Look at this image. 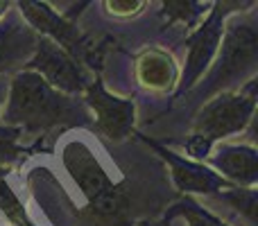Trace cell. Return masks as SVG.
Here are the masks:
<instances>
[{
	"mask_svg": "<svg viewBox=\"0 0 258 226\" xmlns=\"http://www.w3.org/2000/svg\"><path fill=\"white\" fill-rule=\"evenodd\" d=\"M5 124L18 131H48L89 122L91 113L82 102L45 84L36 72L21 70L9 82L5 100Z\"/></svg>",
	"mask_w": 258,
	"mask_h": 226,
	"instance_id": "cell-1",
	"label": "cell"
},
{
	"mask_svg": "<svg viewBox=\"0 0 258 226\" xmlns=\"http://www.w3.org/2000/svg\"><path fill=\"white\" fill-rule=\"evenodd\" d=\"M61 163L86 199V208L100 222L120 224L129 213V199L111 181L104 165L84 140H68L61 149Z\"/></svg>",
	"mask_w": 258,
	"mask_h": 226,
	"instance_id": "cell-2",
	"label": "cell"
},
{
	"mask_svg": "<svg viewBox=\"0 0 258 226\" xmlns=\"http://www.w3.org/2000/svg\"><path fill=\"white\" fill-rule=\"evenodd\" d=\"M256 109V80L245 82L240 91H224L200 109L195 118V131L186 142L190 161L206 159L213 145L222 138L240 133L251 122Z\"/></svg>",
	"mask_w": 258,
	"mask_h": 226,
	"instance_id": "cell-3",
	"label": "cell"
},
{
	"mask_svg": "<svg viewBox=\"0 0 258 226\" xmlns=\"http://www.w3.org/2000/svg\"><path fill=\"white\" fill-rule=\"evenodd\" d=\"M222 50L215 66L202 84V95H220L231 84L254 80L258 63V30L254 18H231L224 21Z\"/></svg>",
	"mask_w": 258,
	"mask_h": 226,
	"instance_id": "cell-4",
	"label": "cell"
},
{
	"mask_svg": "<svg viewBox=\"0 0 258 226\" xmlns=\"http://www.w3.org/2000/svg\"><path fill=\"white\" fill-rule=\"evenodd\" d=\"M25 70L36 72L45 84H50L54 91L63 95H71V98L73 95H84L86 86L91 84L80 61L48 39L36 41L34 54L25 63Z\"/></svg>",
	"mask_w": 258,
	"mask_h": 226,
	"instance_id": "cell-5",
	"label": "cell"
},
{
	"mask_svg": "<svg viewBox=\"0 0 258 226\" xmlns=\"http://www.w3.org/2000/svg\"><path fill=\"white\" fill-rule=\"evenodd\" d=\"M224 7H227V3L215 5V9H211L209 18L188 36L186 66H183V72L179 75V84H177L179 93L190 91L200 82V77L209 70L211 63H213L215 54H218V45L224 34V16H227Z\"/></svg>",
	"mask_w": 258,
	"mask_h": 226,
	"instance_id": "cell-6",
	"label": "cell"
},
{
	"mask_svg": "<svg viewBox=\"0 0 258 226\" xmlns=\"http://www.w3.org/2000/svg\"><path fill=\"white\" fill-rule=\"evenodd\" d=\"M84 107H89V113L95 115V129L104 138L118 142L132 133L136 120V104L132 100L111 95L100 80H93L86 86Z\"/></svg>",
	"mask_w": 258,
	"mask_h": 226,
	"instance_id": "cell-7",
	"label": "cell"
},
{
	"mask_svg": "<svg viewBox=\"0 0 258 226\" xmlns=\"http://www.w3.org/2000/svg\"><path fill=\"white\" fill-rule=\"evenodd\" d=\"M21 16H25V21L30 23L32 32H41L43 39L57 43L61 50H66L73 59H82L89 50L84 34L77 30L75 23H71L66 16H59L54 9H50L48 3H18Z\"/></svg>",
	"mask_w": 258,
	"mask_h": 226,
	"instance_id": "cell-8",
	"label": "cell"
},
{
	"mask_svg": "<svg viewBox=\"0 0 258 226\" xmlns=\"http://www.w3.org/2000/svg\"><path fill=\"white\" fill-rule=\"evenodd\" d=\"M156 152L163 156V161L170 165V172H172V181L177 186L179 192H186V195H213V192H222L227 190V183L213 172L206 165L195 163L190 159H181L174 152H168L163 147H159L156 142H152Z\"/></svg>",
	"mask_w": 258,
	"mask_h": 226,
	"instance_id": "cell-9",
	"label": "cell"
},
{
	"mask_svg": "<svg viewBox=\"0 0 258 226\" xmlns=\"http://www.w3.org/2000/svg\"><path fill=\"white\" fill-rule=\"evenodd\" d=\"M136 80L152 93H168L179 84V66L172 54L161 48H145L136 57Z\"/></svg>",
	"mask_w": 258,
	"mask_h": 226,
	"instance_id": "cell-10",
	"label": "cell"
},
{
	"mask_svg": "<svg viewBox=\"0 0 258 226\" xmlns=\"http://www.w3.org/2000/svg\"><path fill=\"white\" fill-rule=\"evenodd\" d=\"M211 165L222 181L229 179L242 188H254L258 179V154L251 145H222L211 156Z\"/></svg>",
	"mask_w": 258,
	"mask_h": 226,
	"instance_id": "cell-11",
	"label": "cell"
},
{
	"mask_svg": "<svg viewBox=\"0 0 258 226\" xmlns=\"http://www.w3.org/2000/svg\"><path fill=\"white\" fill-rule=\"evenodd\" d=\"M36 34L18 18V14H5L0 21V70L12 66H25L36 48Z\"/></svg>",
	"mask_w": 258,
	"mask_h": 226,
	"instance_id": "cell-12",
	"label": "cell"
},
{
	"mask_svg": "<svg viewBox=\"0 0 258 226\" xmlns=\"http://www.w3.org/2000/svg\"><path fill=\"white\" fill-rule=\"evenodd\" d=\"M0 213L16 226H32V222L27 219L23 201L18 199V195L12 190V186H9L5 168H0Z\"/></svg>",
	"mask_w": 258,
	"mask_h": 226,
	"instance_id": "cell-13",
	"label": "cell"
},
{
	"mask_svg": "<svg viewBox=\"0 0 258 226\" xmlns=\"http://www.w3.org/2000/svg\"><path fill=\"white\" fill-rule=\"evenodd\" d=\"M206 5L192 3V0H170L163 3V18L170 23H186V25H195V21L204 14Z\"/></svg>",
	"mask_w": 258,
	"mask_h": 226,
	"instance_id": "cell-14",
	"label": "cell"
},
{
	"mask_svg": "<svg viewBox=\"0 0 258 226\" xmlns=\"http://www.w3.org/2000/svg\"><path fill=\"white\" fill-rule=\"evenodd\" d=\"M18 138H21L18 129L9 127V124H0V168L14 163L23 154L21 145H18Z\"/></svg>",
	"mask_w": 258,
	"mask_h": 226,
	"instance_id": "cell-15",
	"label": "cell"
},
{
	"mask_svg": "<svg viewBox=\"0 0 258 226\" xmlns=\"http://www.w3.org/2000/svg\"><path fill=\"white\" fill-rule=\"evenodd\" d=\"M177 213L181 215L183 219H186V224L188 226H227V224H222L218 217H213L211 213H206V210H202L200 206H195V204H181V206H177Z\"/></svg>",
	"mask_w": 258,
	"mask_h": 226,
	"instance_id": "cell-16",
	"label": "cell"
},
{
	"mask_svg": "<svg viewBox=\"0 0 258 226\" xmlns=\"http://www.w3.org/2000/svg\"><path fill=\"white\" fill-rule=\"evenodd\" d=\"M104 7L109 9V14H113V16H132V14H138L143 7H145V3H141V0H125V3H120V0H109V3H104Z\"/></svg>",
	"mask_w": 258,
	"mask_h": 226,
	"instance_id": "cell-17",
	"label": "cell"
},
{
	"mask_svg": "<svg viewBox=\"0 0 258 226\" xmlns=\"http://www.w3.org/2000/svg\"><path fill=\"white\" fill-rule=\"evenodd\" d=\"M7 91H9V84L5 82V77L0 75V109H3L5 100H7Z\"/></svg>",
	"mask_w": 258,
	"mask_h": 226,
	"instance_id": "cell-18",
	"label": "cell"
},
{
	"mask_svg": "<svg viewBox=\"0 0 258 226\" xmlns=\"http://www.w3.org/2000/svg\"><path fill=\"white\" fill-rule=\"evenodd\" d=\"M7 9H9V3H3V0H0V16H5Z\"/></svg>",
	"mask_w": 258,
	"mask_h": 226,
	"instance_id": "cell-19",
	"label": "cell"
}]
</instances>
